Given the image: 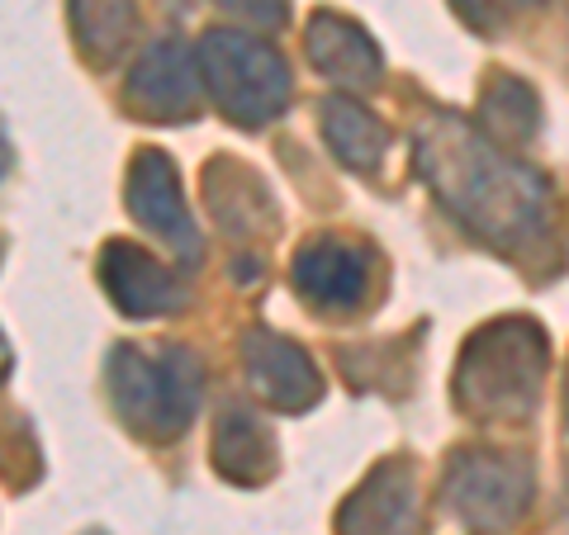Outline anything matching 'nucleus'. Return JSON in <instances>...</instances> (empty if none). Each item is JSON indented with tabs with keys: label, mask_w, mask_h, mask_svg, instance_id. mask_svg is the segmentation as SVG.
Here are the masks:
<instances>
[{
	"label": "nucleus",
	"mask_w": 569,
	"mask_h": 535,
	"mask_svg": "<svg viewBox=\"0 0 569 535\" xmlns=\"http://www.w3.org/2000/svg\"><path fill=\"white\" fill-rule=\"evenodd\" d=\"M71 39L91 67H114L133 43L138 6L133 0H67Z\"/></svg>",
	"instance_id": "2eb2a0df"
},
{
	"label": "nucleus",
	"mask_w": 569,
	"mask_h": 535,
	"mask_svg": "<svg viewBox=\"0 0 569 535\" xmlns=\"http://www.w3.org/2000/svg\"><path fill=\"white\" fill-rule=\"evenodd\" d=\"M522 6H546V0H522Z\"/></svg>",
	"instance_id": "aec40b11"
},
{
	"label": "nucleus",
	"mask_w": 569,
	"mask_h": 535,
	"mask_svg": "<svg viewBox=\"0 0 569 535\" xmlns=\"http://www.w3.org/2000/svg\"><path fill=\"white\" fill-rule=\"evenodd\" d=\"M305 48L313 71H323L342 91H376L385 77V52L370 33L337 10H318L305 24Z\"/></svg>",
	"instance_id": "f8f14e48"
},
{
	"label": "nucleus",
	"mask_w": 569,
	"mask_h": 535,
	"mask_svg": "<svg viewBox=\"0 0 569 535\" xmlns=\"http://www.w3.org/2000/svg\"><path fill=\"white\" fill-rule=\"evenodd\" d=\"M366 280H370V256L342 238H309L290 261V284L313 309L328 313H351L366 299Z\"/></svg>",
	"instance_id": "9b49d317"
},
{
	"label": "nucleus",
	"mask_w": 569,
	"mask_h": 535,
	"mask_svg": "<svg viewBox=\"0 0 569 535\" xmlns=\"http://www.w3.org/2000/svg\"><path fill=\"white\" fill-rule=\"evenodd\" d=\"M219 10H228L233 20L252 29H280L290 20V0H219Z\"/></svg>",
	"instance_id": "f3484780"
},
{
	"label": "nucleus",
	"mask_w": 569,
	"mask_h": 535,
	"mask_svg": "<svg viewBox=\"0 0 569 535\" xmlns=\"http://www.w3.org/2000/svg\"><path fill=\"white\" fill-rule=\"evenodd\" d=\"M337 535H422L418 478L408 460H380L337 507Z\"/></svg>",
	"instance_id": "9d476101"
},
{
	"label": "nucleus",
	"mask_w": 569,
	"mask_h": 535,
	"mask_svg": "<svg viewBox=\"0 0 569 535\" xmlns=\"http://www.w3.org/2000/svg\"><path fill=\"white\" fill-rule=\"evenodd\" d=\"M550 342L531 317H493L466 336L456 361V407L475 422H527L541 403Z\"/></svg>",
	"instance_id": "f03ea898"
},
{
	"label": "nucleus",
	"mask_w": 569,
	"mask_h": 535,
	"mask_svg": "<svg viewBox=\"0 0 569 535\" xmlns=\"http://www.w3.org/2000/svg\"><path fill=\"white\" fill-rule=\"evenodd\" d=\"M104 388L119 422L142 441H181L204 398V365L190 346L119 342L104 361Z\"/></svg>",
	"instance_id": "7ed1b4c3"
},
{
	"label": "nucleus",
	"mask_w": 569,
	"mask_h": 535,
	"mask_svg": "<svg viewBox=\"0 0 569 535\" xmlns=\"http://www.w3.org/2000/svg\"><path fill=\"white\" fill-rule=\"evenodd\" d=\"M479 129L503 148H522L541 133V100L522 77H508V71H493L485 95H479Z\"/></svg>",
	"instance_id": "dca6fc26"
},
{
	"label": "nucleus",
	"mask_w": 569,
	"mask_h": 535,
	"mask_svg": "<svg viewBox=\"0 0 569 535\" xmlns=\"http://www.w3.org/2000/svg\"><path fill=\"white\" fill-rule=\"evenodd\" d=\"M96 271L123 317H162V313H181L190 303L186 275L162 265L152 252H142L138 242H104Z\"/></svg>",
	"instance_id": "1a4fd4ad"
},
{
	"label": "nucleus",
	"mask_w": 569,
	"mask_h": 535,
	"mask_svg": "<svg viewBox=\"0 0 569 535\" xmlns=\"http://www.w3.org/2000/svg\"><path fill=\"white\" fill-rule=\"evenodd\" d=\"M531 497H537V470L508 451H456L441 478V503L475 535L512 531L531 512Z\"/></svg>",
	"instance_id": "39448f33"
},
{
	"label": "nucleus",
	"mask_w": 569,
	"mask_h": 535,
	"mask_svg": "<svg viewBox=\"0 0 569 535\" xmlns=\"http://www.w3.org/2000/svg\"><path fill=\"white\" fill-rule=\"evenodd\" d=\"M422 185L456 213V223L503 256L546 242L550 181L460 114H427L413 133Z\"/></svg>",
	"instance_id": "f257e3e1"
},
{
	"label": "nucleus",
	"mask_w": 569,
	"mask_h": 535,
	"mask_svg": "<svg viewBox=\"0 0 569 535\" xmlns=\"http://www.w3.org/2000/svg\"><path fill=\"white\" fill-rule=\"evenodd\" d=\"M318 129H323L328 152L347 171L370 175L389 152V129L351 95H328L323 104H318Z\"/></svg>",
	"instance_id": "4468645a"
},
{
	"label": "nucleus",
	"mask_w": 569,
	"mask_h": 535,
	"mask_svg": "<svg viewBox=\"0 0 569 535\" xmlns=\"http://www.w3.org/2000/svg\"><path fill=\"white\" fill-rule=\"evenodd\" d=\"M204 95L238 129H266L290 104V62L242 29H204L194 43Z\"/></svg>",
	"instance_id": "20e7f679"
},
{
	"label": "nucleus",
	"mask_w": 569,
	"mask_h": 535,
	"mask_svg": "<svg viewBox=\"0 0 569 535\" xmlns=\"http://www.w3.org/2000/svg\"><path fill=\"white\" fill-rule=\"evenodd\" d=\"M456 14L466 20L475 33H493L498 24L508 20V10H512V0H451Z\"/></svg>",
	"instance_id": "a211bd4d"
},
{
	"label": "nucleus",
	"mask_w": 569,
	"mask_h": 535,
	"mask_svg": "<svg viewBox=\"0 0 569 535\" xmlns=\"http://www.w3.org/2000/svg\"><path fill=\"white\" fill-rule=\"evenodd\" d=\"M86 535H104V531H86Z\"/></svg>",
	"instance_id": "412c9836"
},
{
	"label": "nucleus",
	"mask_w": 569,
	"mask_h": 535,
	"mask_svg": "<svg viewBox=\"0 0 569 535\" xmlns=\"http://www.w3.org/2000/svg\"><path fill=\"white\" fill-rule=\"evenodd\" d=\"M213 470L238 488H261L276 478V470H280L276 432L252 407L228 403L219 413V422H213Z\"/></svg>",
	"instance_id": "ddd939ff"
},
{
	"label": "nucleus",
	"mask_w": 569,
	"mask_h": 535,
	"mask_svg": "<svg viewBox=\"0 0 569 535\" xmlns=\"http://www.w3.org/2000/svg\"><path fill=\"white\" fill-rule=\"evenodd\" d=\"M123 204H129V213L157 242L171 246V256L181 265L200 261L204 242H200V228H194L190 204L181 194V171H176L167 152H157V148L133 152L129 175H123Z\"/></svg>",
	"instance_id": "423d86ee"
},
{
	"label": "nucleus",
	"mask_w": 569,
	"mask_h": 535,
	"mask_svg": "<svg viewBox=\"0 0 569 535\" xmlns=\"http://www.w3.org/2000/svg\"><path fill=\"white\" fill-rule=\"evenodd\" d=\"M204 95V77H200V58L186 39H157L129 71L123 85V104L148 119V123H186L200 110Z\"/></svg>",
	"instance_id": "0eeeda50"
},
{
	"label": "nucleus",
	"mask_w": 569,
	"mask_h": 535,
	"mask_svg": "<svg viewBox=\"0 0 569 535\" xmlns=\"http://www.w3.org/2000/svg\"><path fill=\"white\" fill-rule=\"evenodd\" d=\"M242 370L252 394L276 413H309L323 398V374L309 361V351L271 327L242 332Z\"/></svg>",
	"instance_id": "6e6552de"
},
{
	"label": "nucleus",
	"mask_w": 569,
	"mask_h": 535,
	"mask_svg": "<svg viewBox=\"0 0 569 535\" xmlns=\"http://www.w3.org/2000/svg\"><path fill=\"white\" fill-rule=\"evenodd\" d=\"M565 422H569V370H565Z\"/></svg>",
	"instance_id": "6ab92c4d"
}]
</instances>
